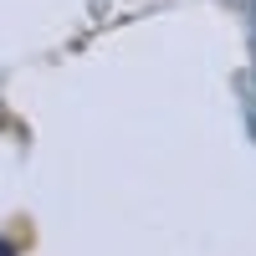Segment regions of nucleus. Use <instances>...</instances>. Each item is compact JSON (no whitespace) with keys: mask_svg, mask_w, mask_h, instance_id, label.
<instances>
[{"mask_svg":"<svg viewBox=\"0 0 256 256\" xmlns=\"http://www.w3.org/2000/svg\"><path fill=\"white\" fill-rule=\"evenodd\" d=\"M0 256H10V246H6V241H0Z\"/></svg>","mask_w":256,"mask_h":256,"instance_id":"obj_1","label":"nucleus"}]
</instances>
